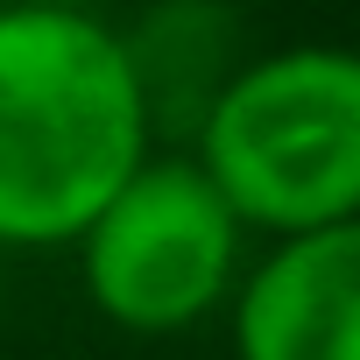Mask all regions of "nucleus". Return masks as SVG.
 Returning a JSON list of instances; mask_svg holds the SVG:
<instances>
[{
    "label": "nucleus",
    "mask_w": 360,
    "mask_h": 360,
    "mask_svg": "<svg viewBox=\"0 0 360 360\" xmlns=\"http://www.w3.org/2000/svg\"><path fill=\"white\" fill-rule=\"evenodd\" d=\"M191 155L255 240L360 219V50L283 43L248 57L205 106Z\"/></svg>",
    "instance_id": "2"
},
{
    "label": "nucleus",
    "mask_w": 360,
    "mask_h": 360,
    "mask_svg": "<svg viewBox=\"0 0 360 360\" xmlns=\"http://www.w3.org/2000/svg\"><path fill=\"white\" fill-rule=\"evenodd\" d=\"M0 8H92V0H0Z\"/></svg>",
    "instance_id": "5"
},
{
    "label": "nucleus",
    "mask_w": 360,
    "mask_h": 360,
    "mask_svg": "<svg viewBox=\"0 0 360 360\" xmlns=\"http://www.w3.org/2000/svg\"><path fill=\"white\" fill-rule=\"evenodd\" d=\"M148 155L155 106L99 8H0V255L71 248Z\"/></svg>",
    "instance_id": "1"
},
{
    "label": "nucleus",
    "mask_w": 360,
    "mask_h": 360,
    "mask_svg": "<svg viewBox=\"0 0 360 360\" xmlns=\"http://www.w3.org/2000/svg\"><path fill=\"white\" fill-rule=\"evenodd\" d=\"M233 360H360V219L269 240L226 311Z\"/></svg>",
    "instance_id": "4"
},
{
    "label": "nucleus",
    "mask_w": 360,
    "mask_h": 360,
    "mask_svg": "<svg viewBox=\"0 0 360 360\" xmlns=\"http://www.w3.org/2000/svg\"><path fill=\"white\" fill-rule=\"evenodd\" d=\"M255 233L219 198V184L198 169L191 148H155L127 184L106 198V212L71 240L85 304L134 339H176L205 318L233 311Z\"/></svg>",
    "instance_id": "3"
}]
</instances>
